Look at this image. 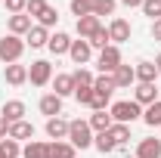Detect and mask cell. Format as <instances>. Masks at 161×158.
<instances>
[{
  "instance_id": "15",
  "label": "cell",
  "mask_w": 161,
  "mask_h": 158,
  "mask_svg": "<svg viewBox=\"0 0 161 158\" xmlns=\"http://www.w3.org/2000/svg\"><path fill=\"white\" fill-rule=\"evenodd\" d=\"M9 139H34V124L31 121H16V124H9V133H6Z\"/></svg>"
},
{
  "instance_id": "29",
  "label": "cell",
  "mask_w": 161,
  "mask_h": 158,
  "mask_svg": "<svg viewBox=\"0 0 161 158\" xmlns=\"http://www.w3.org/2000/svg\"><path fill=\"white\" fill-rule=\"evenodd\" d=\"M93 146L99 149L102 155H108V152H115V149H118V146H115V139L108 137V130H105V133H96V137H93Z\"/></svg>"
},
{
  "instance_id": "19",
  "label": "cell",
  "mask_w": 161,
  "mask_h": 158,
  "mask_svg": "<svg viewBox=\"0 0 161 158\" xmlns=\"http://www.w3.org/2000/svg\"><path fill=\"white\" fill-rule=\"evenodd\" d=\"M50 53L53 56H62V53H68V47H71V37L65 34V31H56V34H50Z\"/></svg>"
},
{
  "instance_id": "35",
  "label": "cell",
  "mask_w": 161,
  "mask_h": 158,
  "mask_svg": "<svg viewBox=\"0 0 161 158\" xmlns=\"http://www.w3.org/2000/svg\"><path fill=\"white\" fill-rule=\"evenodd\" d=\"M71 78H75V90H78V87H93V75H90L87 68H78Z\"/></svg>"
},
{
  "instance_id": "25",
  "label": "cell",
  "mask_w": 161,
  "mask_h": 158,
  "mask_svg": "<svg viewBox=\"0 0 161 158\" xmlns=\"http://www.w3.org/2000/svg\"><path fill=\"white\" fill-rule=\"evenodd\" d=\"M142 121H146L149 127H161V99H158V102H152V105H146Z\"/></svg>"
},
{
  "instance_id": "16",
  "label": "cell",
  "mask_w": 161,
  "mask_h": 158,
  "mask_svg": "<svg viewBox=\"0 0 161 158\" xmlns=\"http://www.w3.org/2000/svg\"><path fill=\"white\" fill-rule=\"evenodd\" d=\"M133 102H136V105H152V102H158V90H155V84H140L136 93H133Z\"/></svg>"
},
{
  "instance_id": "20",
  "label": "cell",
  "mask_w": 161,
  "mask_h": 158,
  "mask_svg": "<svg viewBox=\"0 0 161 158\" xmlns=\"http://www.w3.org/2000/svg\"><path fill=\"white\" fill-rule=\"evenodd\" d=\"M99 28H102V22L96 19V16H84V19H78V34H80L84 40H90Z\"/></svg>"
},
{
  "instance_id": "34",
  "label": "cell",
  "mask_w": 161,
  "mask_h": 158,
  "mask_svg": "<svg viewBox=\"0 0 161 158\" xmlns=\"http://www.w3.org/2000/svg\"><path fill=\"white\" fill-rule=\"evenodd\" d=\"M146 16H152V22L161 19V0H142V6H140Z\"/></svg>"
},
{
  "instance_id": "9",
  "label": "cell",
  "mask_w": 161,
  "mask_h": 158,
  "mask_svg": "<svg viewBox=\"0 0 161 158\" xmlns=\"http://www.w3.org/2000/svg\"><path fill=\"white\" fill-rule=\"evenodd\" d=\"M108 37H112V43L130 40V22H127V19H112V22H108Z\"/></svg>"
},
{
  "instance_id": "41",
  "label": "cell",
  "mask_w": 161,
  "mask_h": 158,
  "mask_svg": "<svg viewBox=\"0 0 161 158\" xmlns=\"http://www.w3.org/2000/svg\"><path fill=\"white\" fill-rule=\"evenodd\" d=\"M6 133H9V124L0 118V139H6Z\"/></svg>"
},
{
  "instance_id": "21",
  "label": "cell",
  "mask_w": 161,
  "mask_h": 158,
  "mask_svg": "<svg viewBox=\"0 0 161 158\" xmlns=\"http://www.w3.org/2000/svg\"><path fill=\"white\" fill-rule=\"evenodd\" d=\"M53 93H56V96H68V93H75V78H71V75H56V78H53Z\"/></svg>"
},
{
  "instance_id": "39",
  "label": "cell",
  "mask_w": 161,
  "mask_h": 158,
  "mask_svg": "<svg viewBox=\"0 0 161 158\" xmlns=\"http://www.w3.org/2000/svg\"><path fill=\"white\" fill-rule=\"evenodd\" d=\"M43 6H47V0H28V6H25V13H28V16H37V13L43 9Z\"/></svg>"
},
{
  "instance_id": "43",
  "label": "cell",
  "mask_w": 161,
  "mask_h": 158,
  "mask_svg": "<svg viewBox=\"0 0 161 158\" xmlns=\"http://www.w3.org/2000/svg\"><path fill=\"white\" fill-rule=\"evenodd\" d=\"M155 68H158V75H161V53L155 56Z\"/></svg>"
},
{
  "instance_id": "30",
  "label": "cell",
  "mask_w": 161,
  "mask_h": 158,
  "mask_svg": "<svg viewBox=\"0 0 161 158\" xmlns=\"http://www.w3.org/2000/svg\"><path fill=\"white\" fill-rule=\"evenodd\" d=\"M22 158H47V143H37V139H31V143L22 149Z\"/></svg>"
},
{
  "instance_id": "32",
  "label": "cell",
  "mask_w": 161,
  "mask_h": 158,
  "mask_svg": "<svg viewBox=\"0 0 161 158\" xmlns=\"http://www.w3.org/2000/svg\"><path fill=\"white\" fill-rule=\"evenodd\" d=\"M71 16H78V19L93 16V3L90 0H71Z\"/></svg>"
},
{
  "instance_id": "37",
  "label": "cell",
  "mask_w": 161,
  "mask_h": 158,
  "mask_svg": "<svg viewBox=\"0 0 161 158\" xmlns=\"http://www.w3.org/2000/svg\"><path fill=\"white\" fill-rule=\"evenodd\" d=\"M108 99H112V96H102V93L93 90V102H90V109H93V112H105V109H108Z\"/></svg>"
},
{
  "instance_id": "10",
  "label": "cell",
  "mask_w": 161,
  "mask_h": 158,
  "mask_svg": "<svg viewBox=\"0 0 161 158\" xmlns=\"http://www.w3.org/2000/svg\"><path fill=\"white\" fill-rule=\"evenodd\" d=\"M112 81H115V90H121V87H130V84L136 81V71H133V65H124V62H121L118 68L112 71Z\"/></svg>"
},
{
  "instance_id": "27",
  "label": "cell",
  "mask_w": 161,
  "mask_h": 158,
  "mask_svg": "<svg viewBox=\"0 0 161 158\" xmlns=\"http://www.w3.org/2000/svg\"><path fill=\"white\" fill-rule=\"evenodd\" d=\"M108 137L115 139V146H124L130 139V124H112L108 127Z\"/></svg>"
},
{
  "instance_id": "23",
  "label": "cell",
  "mask_w": 161,
  "mask_h": 158,
  "mask_svg": "<svg viewBox=\"0 0 161 158\" xmlns=\"http://www.w3.org/2000/svg\"><path fill=\"white\" fill-rule=\"evenodd\" d=\"M87 124H90V130H96V133H105V130H108L115 121H112V115H108V112H93Z\"/></svg>"
},
{
  "instance_id": "4",
  "label": "cell",
  "mask_w": 161,
  "mask_h": 158,
  "mask_svg": "<svg viewBox=\"0 0 161 158\" xmlns=\"http://www.w3.org/2000/svg\"><path fill=\"white\" fill-rule=\"evenodd\" d=\"M28 81H31L34 87H47V84L53 81V65H50L47 59L31 62V68H28Z\"/></svg>"
},
{
  "instance_id": "40",
  "label": "cell",
  "mask_w": 161,
  "mask_h": 158,
  "mask_svg": "<svg viewBox=\"0 0 161 158\" xmlns=\"http://www.w3.org/2000/svg\"><path fill=\"white\" fill-rule=\"evenodd\" d=\"M152 37H155V40H161V19H155V22H152Z\"/></svg>"
},
{
  "instance_id": "7",
  "label": "cell",
  "mask_w": 161,
  "mask_h": 158,
  "mask_svg": "<svg viewBox=\"0 0 161 158\" xmlns=\"http://www.w3.org/2000/svg\"><path fill=\"white\" fill-rule=\"evenodd\" d=\"M0 118L6 121V124L25 121V102H22V99H9V102H3V109H0Z\"/></svg>"
},
{
  "instance_id": "38",
  "label": "cell",
  "mask_w": 161,
  "mask_h": 158,
  "mask_svg": "<svg viewBox=\"0 0 161 158\" xmlns=\"http://www.w3.org/2000/svg\"><path fill=\"white\" fill-rule=\"evenodd\" d=\"M3 3H6L9 16H19V13H25V6H28V0H3Z\"/></svg>"
},
{
  "instance_id": "13",
  "label": "cell",
  "mask_w": 161,
  "mask_h": 158,
  "mask_svg": "<svg viewBox=\"0 0 161 158\" xmlns=\"http://www.w3.org/2000/svg\"><path fill=\"white\" fill-rule=\"evenodd\" d=\"M136 158H161V139H152V137L140 139V146H136Z\"/></svg>"
},
{
  "instance_id": "24",
  "label": "cell",
  "mask_w": 161,
  "mask_h": 158,
  "mask_svg": "<svg viewBox=\"0 0 161 158\" xmlns=\"http://www.w3.org/2000/svg\"><path fill=\"white\" fill-rule=\"evenodd\" d=\"M34 19H37V25H43V28L50 31V28H53V25L59 22V13H56V9H53L50 3H47V6L40 9V13H37V16H34Z\"/></svg>"
},
{
  "instance_id": "31",
  "label": "cell",
  "mask_w": 161,
  "mask_h": 158,
  "mask_svg": "<svg viewBox=\"0 0 161 158\" xmlns=\"http://www.w3.org/2000/svg\"><path fill=\"white\" fill-rule=\"evenodd\" d=\"M90 3H93V16L96 19L99 16H115V6H118L115 0H90Z\"/></svg>"
},
{
  "instance_id": "33",
  "label": "cell",
  "mask_w": 161,
  "mask_h": 158,
  "mask_svg": "<svg viewBox=\"0 0 161 158\" xmlns=\"http://www.w3.org/2000/svg\"><path fill=\"white\" fill-rule=\"evenodd\" d=\"M108 43H112V37H108V28H99V31L90 37V47H93V50H105Z\"/></svg>"
},
{
  "instance_id": "6",
  "label": "cell",
  "mask_w": 161,
  "mask_h": 158,
  "mask_svg": "<svg viewBox=\"0 0 161 158\" xmlns=\"http://www.w3.org/2000/svg\"><path fill=\"white\" fill-rule=\"evenodd\" d=\"M68 56H71V62L75 65H87L90 62V56H93V47H90V40H71V47H68Z\"/></svg>"
},
{
  "instance_id": "12",
  "label": "cell",
  "mask_w": 161,
  "mask_h": 158,
  "mask_svg": "<svg viewBox=\"0 0 161 158\" xmlns=\"http://www.w3.org/2000/svg\"><path fill=\"white\" fill-rule=\"evenodd\" d=\"M47 158H75V146L65 139H53L47 143Z\"/></svg>"
},
{
  "instance_id": "18",
  "label": "cell",
  "mask_w": 161,
  "mask_h": 158,
  "mask_svg": "<svg viewBox=\"0 0 161 158\" xmlns=\"http://www.w3.org/2000/svg\"><path fill=\"white\" fill-rule=\"evenodd\" d=\"M28 31H31V16H28V13H19V16H9V34L22 37V34H28Z\"/></svg>"
},
{
  "instance_id": "3",
  "label": "cell",
  "mask_w": 161,
  "mask_h": 158,
  "mask_svg": "<svg viewBox=\"0 0 161 158\" xmlns=\"http://www.w3.org/2000/svg\"><path fill=\"white\" fill-rule=\"evenodd\" d=\"M22 53H25V40L16 37V34H6V37L0 40V59L6 62V65H13V62L22 59Z\"/></svg>"
},
{
  "instance_id": "42",
  "label": "cell",
  "mask_w": 161,
  "mask_h": 158,
  "mask_svg": "<svg viewBox=\"0 0 161 158\" xmlns=\"http://www.w3.org/2000/svg\"><path fill=\"white\" fill-rule=\"evenodd\" d=\"M124 6H142V0H121Z\"/></svg>"
},
{
  "instance_id": "22",
  "label": "cell",
  "mask_w": 161,
  "mask_h": 158,
  "mask_svg": "<svg viewBox=\"0 0 161 158\" xmlns=\"http://www.w3.org/2000/svg\"><path fill=\"white\" fill-rule=\"evenodd\" d=\"M133 71H136V81H140V84H155V78H158L155 62H140Z\"/></svg>"
},
{
  "instance_id": "36",
  "label": "cell",
  "mask_w": 161,
  "mask_h": 158,
  "mask_svg": "<svg viewBox=\"0 0 161 158\" xmlns=\"http://www.w3.org/2000/svg\"><path fill=\"white\" fill-rule=\"evenodd\" d=\"M75 99H78L80 105H90L93 102V87H78L75 90Z\"/></svg>"
},
{
  "instance_id": "17",
  "label": "cell",
  "mask_w": 161,
  "mask_h": 158,
  "mask_svg": "<svg viewBox=\"0 0 161 158\" xmlns=\"http://www.w3.org/2000/svg\"><path fill=\"white\" fill-rule=\"evenodd\" d=\"M47 137L50 139H65L68 137V121L59 118V115L56 118H47Z\"/></svg>"
},
{
  "instance_id": "14",
  "label": "cell",
  "mask_w": 161,
  "mask_h": 158,
  "mask_svg": "<svg viewBox=\"0 0 161 158\" xmlns=\"http://www.w3.org/2000/svg\"><path fill=\"white\" fill-rule=\"evenodd\" d=\"M40 112H43L47 118H56V115H62V96H56V93H47V96H40Z\"/></svg>"
},
{
  "instance_id": "28",
  "label": "cell",
  "mask_w": 161,
  "mask_h": 158,
  "mask_svg": "<svg viewBox=\"0 0 161 158\" xmlns=\"http://www.w3.org/2000/svg\"><path fill=\"white\" fill-rule=\"evenodd\" d=\"M22 155V146L16 143V139H0V158H19Z\"/></svg>"
},
{
  "instance_id": "5",
  "label": "cell",
  "mask_w": 161,
  "mask_h": 158,
  "mask_svg": "<svg viewBox=\"0 0 161 158\" xmlns=\"http://www.w3.org/2000/svg\"><path fill=\"white\" fill-rule=\"evenodd\" d=\"M96 65H99L102 75H112V71L121 65V50L115 47V43H108L105 50H99V62H96Z\"/></svg>"
},
{
  "instance_id": "1",
  "label": "cell",
  "mask_w": 161,
  "mask_h": 158,
  "mask_svg": "<svg viewBox=\"0 0 161 158\" xmlns=\"http://www.w3.org/2000/svg\"><path fill=\"white\" fill-rule=\"evenodd\" d=\"M108 115L115 124H133L136 118H142V105H136L133 99H124V102H115L108 109Z\"/></svg>"
},
{
  "instance_id": "11",
  "label": "cell",
  "mask_w": 161,
  "mask_h": 158,
  "mask_svg": "<svg viewBox=\"0 0 161 158\" xmlns=\"http://www.w3.org/2000/svg\"><path fill=\"white\" fill-rule=\"evenodd\" d=\"M3 78H6V84H13V87H22V84L28 81V65H19V62H13V65H6V71H3Z\"/></svg>"
},
{
  "instance_id": "26",
  "label": "cell",
  "mask_w": 161,
  "mask_h": 158,
  "mask_svg": "<svg viewBox=\"0 0 161 158\" xmlns=\"http://www.w3.org/2000/svg\"><path fill=\"white\" fill-rule=\"evenodd\" d=\"M93 90L102 93V96H112V93H115V81H112V75H99V78H93Z\"/></svg>"
},
{
  "instance_id": "8",
  "label": "cell",
  "mask_w": 161,
  "mask_h": 158,
  "mask_svg": "<svg viewBox=\"0 0 161 158\" xmlns=\"http://www.w3.org/2000/svg\"><path fill=\"white\" fill-rule=\"evenodd\" d=\"M47 43H50V31H47L43 25H31V31L25 34V47L40 50V47H47Z\"/></svg>"
},
{
  "instance_id": "2",
  "label": "cell",
  "mask_w": 161,
  "mask_h": 158,
  "mask_svg": "<svg viewBox=\"0 0 161 158\" xmlns=\"http://www.w3.org/2000/svg\"><path fill=\"white\" fill-rule=\"evenodd\" d=\"M68 143L75 146V149H90L93 146V130H90V124L87 121H68Z\"/></svg>"
}]
</instances>
